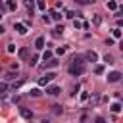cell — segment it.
<instances>
[{
    "mask_svg": "<svg viewBox=\"0 0 123 123\" xmlns=\"http://www.w3.org/2000/svg\"><path fill=\"white\" fill-rule=\"evenodd\" d=\"M52 79H56V73H54V71H48L44 77H40V79H38V85H40V86H44V85H48Z\"/></svg>",
    "mask_w": 123,
    "mask_h": 123,
    "instance_id": "2",
    "label": "cell"
},
{
    "mask_svg": "<svg viewBox=\"0 0 123 123\" xmlns=\"http://www.w3.org/2000/svg\"><path fill=\"white\" fill-rule=\"evenodd\" d=\"M94 73H96V75H102V73H104V65H96V67H94Z\"/></svg>",
    "mask_w": 123,
    "mask_h": 123,
    "instance_id": "20",
    "label": "cell"
},
{
    "mask_svg": "<svg viewBox=\"0 0 123 123\" xmlns=\"http://www.w3.org/2000/svg\"><path fill=\"white\" fill-rule=\"evenodd\" d=\"M86 71V65H85V56H73L71 58V65H69V73L79 77Z\"/></svg>",
    "mask_w": 123,
    "mask_h": 123,
    "instance_id": "1",
    "label": "cell"
},
{
    "mask_svg": "<svg viewBox=\"0 0 123 123\" xmlns=\"http://www.w3.org/2000/svg\"><path fill=\"white\" fill-rule=\"evenodd\" d=\"M35 48H37V50H42V48H44V38H42V37H38V38L35 40Z\"/></svg>",
    "mask_w": 123,
    "mask_h": 123,
    "instance_id": "10",
    "label": "cell"
},
{
    "mask_svg": "<svg viewBox=\"0 0 123 123\" xmlns=\"http://www.w3.org/2000/svg\"><path fill=\"white\" fill-rule=\"evenodd\" d=\"M94 121H96V123H106V121H104V117H100V115H98V117H96Z\"/></svg>",
    "mask_w": 123,
    "mask_h": 123,
    "instance_id": "33",
    "label": "cell"
},
{
    "mask_svg": "<svg viewBox=\"0 0 123 123\" xmlns=\"http://www.w3.org/2000/svg\"><path fill=\"white\" fill-rule=\"evenodd\" d=\"M90 2H94V0H90Z\"/></svg>",
    "mask_w": 123,
    "mask_h": 123,
    "instance_id": "38",
    "label": "cell"
},
{
    "mask_svg": "<svg viewBox=\"0 0 123 123\" xmlns=\"http://www.w3.org/2000/svg\"><path fill=\"white\" fill-rule=\"evenodd\" d=\"M37 6H38V10H42V12L46 10V4H44V0H38V2H37Z\"/></svg>",
    "mask_w": 123,
    "mask_h": 123,
    "instance_id": "23",
    "label": "cell"
},
{
    "mask_svg": "<svg viewBox=\"0 0 123 123\" xmlns=\"http://www.w3.org/2000/svg\"><path fill=\"white\" fill-rule=\"evenodd\" d=\"M110 110H111V111H113V113H119V111H121V104H119V102H113V104H111V108H110Z\"/></svg>",
    "mask_w": 123,
    "mask_h": 123,
    "instance_id": "15",
    "label": "cell"
},
{
    "mask_svg": "<svg viewBox=\"0 0 123 123\" xmlns=\"http://www.w3.org/2000/svg\"><path fill=\"white\" fill-rule=\"evenodd\" d=\"M29 94H31L33 98H37V96H40V90H38V88H33V90L29 92Z\"/></svg>",
    "mask_w": 123,
    "mask_h": 123,
    "instance_id": "26",
    "label": "cell"
},
{
    "mask_svg": "<svg viewBox=\"0 0 123 123\" xmlns=\"http://www.w3.org/2000/svg\"><path fill=\"white\" fill-rule=\"evenodd\" d=\"M104 62H106V63H113V56H111V54H106V56H104Z\"/></svg>",
    "mask_w": 123,
    "mask_h": 123,
    "instance_id": "19",
    "label": "cell"
},
{
    "mask_svg": "<svg viewBox=\"0 0 123 123\" xmlns=\"http://www.w3.org/2000/svg\"><path fill=\"white\" fill-rule=\"evenodd\" d=\"M50 17H52V21H60V19H62V13H60L58 10H52V12H50Z\"/></svg>",
    "mask_w": 123,
    "mask_h": 123,
    "instance_id": "9",
    "label": "cell"
},
{
    "mask_svg": "<svg viewBox=\"0 0 123 123\" xmlns=\"http://www.w3.org/2000/svg\"><path fill=\"white\" fill-rule=\"evenodd\" d=\"M42 60H44V62H48V60H52V52H50V50H46V52L42 54Z\"/></svg>",
    "mask_w": 123,
    "mask_h": 123,
    "instance_id": "17",
    "label": "cell"
},
{
    "mask_svg": "<svg viewBox=\"0 0 123 123\" xmlns=\"http://www.w3.org/2000/svg\"><path fill=\"white\" fill-rule=\"evenodd\" d=\"M111 35H113V38H121V29H113Z\"/></svg>",
    "mask_w": 123,
    "mask_h": 123,
    "instance_id": "18",
    "label": "cell"
},
{
    "mask_svg": "<svg viewBox=\"0 0 123 123\" xmlns=\"http://www.w3.org/2000/svg\"><path fill=\"white\" fill-rule=\"evenodd\" d=\"M92 21H94V25H100V23H102V17H100V15H94Z\"/></svg>",
    "mask_w": 123,
    "mask_h": 123,
    "instance_id": "27",
    "label": "cell"
},
{
    "mask_svg": "<svg viewBox=\"0 0 123 123\" xmlns=\"http://www.w3.org/2000/svg\"><path fill=\"white\" fill-rule=\"evenodd\" d=\"M85 60H88V62H96V60H98V54H96L94 50H88V52L85 54Z\"/></svg>",
    "mask_w": 123,
    "mask_h": 123,
    "instance_id": "8",
    "label": "cell"
},
{
    "mask_svg": "<svg viewBox=\"0 0 123 123\" xmlns=\"http://www.w3.org/2000/svg\"><path fill=\"white\" fill-rule=\"evenodd\" d=\"M6 8H8V10H12V12H13V10H15V8H17V2H15V0H8V2H6Z\"/></svg>",
    "mask_w": 123,
    "mask_h": 123,
    "instance_id": "13",
    "label": "cell"
},
{
    "mask_svg": "<svg viewBox=\"0 0 123 123\" xmlns=\"http://www.w3.org/2000/svg\"><path fill=\"white\" fill-rule=\"evenodd\" d=\"M62 33H63V27H62V25H58V27H56V29L52 31V37H54V38H58V37H60Z\"/></svg>",
    "mask_w": 123,
    "mask_h": 123,
    "instance_id": "12",
    "label": "cell"
},
{
    "mask_svg": "<svg viewBox=\"0 0 123 123\" xmlns=\"http://www.w3.org/2000/svg\"><path fill=\"white\" fill-rule=\"evenodd\" d=\"M73 25H75V27H77V29H79V27H83V23H81V21H77V19H75V21H73Z\"/></svg>",
    "mask_w": 123,
    "mask_h": 123,
    "instance_id": "32",
    "label": "cell"
},
{
    "mask_svg": "<svg viewBox=\"0 0 123 123\" xmlns=\"http://www.w3.org/2000/svg\"><path fill=\"white\" fill-rule=\"evenodd\" d=\"M40 123H48V121H46V119H42V121H40Z\"/></svg>",
    "mask_w": 123,
    "mask_h": 123,
    "instance_id": "36",
    "label": "cell"
},
{
    "mask_svg": "<svg viewBox=\"0 0 123 123\" xmlns=\"http://www.w3.org/2000/svg\"><path fill=\"white\" fill-rule=\"evenodd\" d=\"M6 90H8V83H4V81H2V83H0V94H4Z\"/></svg>",
    "mask_w": 123,
    "mask_h": 123,
    "instance_id": "22",
    "label": "cell"
},
{
    "mask_svg": "<svg viewBox=\"0 0 123 123\" xmlns=\"http://www.w3.org/2000/svg\"><path fill=\"white\" fill-rule=\"evenodd\" d=\"M6 10H8V8H6V4H2V2H0V17L6 13Z\"/></svg>",
    "mask_w": 123,
    "mask_h": 123,
    "instance_id": "28",
    "label": "cell"
},
{
    "mask_svg": "<svg viewBox=\"0 0 123 123\" xmlns=\"http://www.w3.org/2000/svg\"><path fill=\"white\" fill-rule=\"evenodd\" d=\"M17 54H19V58H21V60H27V58H29V48H19V52H17Z\"/></svg>",
    "mask_w": 123,
    "mask_h": 123,
    "instance_id": "11",
    "label": "cell"
},
{
    "mask_svg": "<svg viewBox=\"0 0 123 123\" xmlns=\"http://www.w3.org/2000/svg\"><path fill=\"white\" fill-rule=\"evenodd\" d=\"M119 27H123V21H119Z\"/></svg>",
    "mask_w": 123,
    "mask_h": 123,
    "instance_id": "37",
    "label": "cell"
},
{
    "mask_svg": "<svg viewBox=\"0 0 123 123\" xmlns=\"http://www.w3.org/2000/svg\"><path fill=\"white\" fill-rule=\"evenodd\" d=\"M58 65H60V60H56V58L44 62V67H46V69H52V67H58Z\"/></svg>",
    "mask_w": 123,
    "mask_h": 123,
    "instance_id": "7",
    "label": "cell"
},
{
    "mask_svg": "<svg viewBox=\"0 0 123 123\" xmlns=\"http://www.w3.org/2000/svg\"><path fill=\"white\" fill-rule=\"evenodd\" d=\"M8 52L13 54V52H15V46H13V44H8Z\"/></svg>",
    "mask_w": 123,
    "mask_h": 123,
    "instance_id": "30",
    "label": "cell"
},
{
    "mask_svg": "<svg viewBox=\"0 0 123 123\" xmlns=\"http://www.w3.org/2000/svg\"><path fill=\"white\" fill-rule=\"evenodd\" d=\"M52 111L60 115V113H62V106H58V104H54V106H52Z\"/></svg>",
    "mask_w": 123,
    "mask_h": 123,
    "instance_id": "21",
    "label": "cell"
},
{
    "mask_svg": "<svg viewBox=\"0 0 123 123\" xmlns=\"http://www.w3.org/2000/svg\"><path fill=\"white\" fill-rule=\"evenodd\" d=\"M25 8L29 10V13L33 15V10H35V4H33V0H25Z\"/></svg>",
    "mask_w": 123,
    "mask_h": 123,
    "instance_id": "14",
    "label": "cell"
},
{
    "mask_svg": "<svg viewBox=\"0 0 123 123\" xmlns=\"http://www.w3.org/2000/svg\"><path fill=\"white\" fill-rule=\"evenodd\" d=\"M121 77H123V75H121L119 71H111V73L108 75V83H117Z\"/></svg>",
    "mask_w": 123,
    "mask_h": 123,
    "instance_id": "3",
    "label": "cell"
},
{
    "mask_svg": "<svg viewBox=\"0 0 123 123\" xmlns=\"http://www.w3.org/2000/svg\"><path fill=\"white\" fill-rule=\"evenodd\" d=\"M37 62H38V56H37V54H35V56H31L29 63H31V65H37Z\"/></svg>",
    "mask_w": 123,
    "mask_h": 123,
    "instance_id": "25",
    "label": "cell"
},
{
    "mask_svg": "<svg viewBox=\"0 0 123 123\" xmlns=\"http://www.w3.org/2000/svg\"><path fill=\"white\" fill-rule=\"evenodd\" d=\"M13 29H15L19 35H25V33H27V25H25V23H13Z\"/></svg>",
    "mask_w": 123,
    "mask_h": 123,
    "instance_id": "6",
    "label": "cell"
},
{
    "mask_svg": "<svg viewBox=\"0 0 123 123\" xmlns=\"http://www.w3.org/2000/svg\"><path fill=\"white\" fill-rule=\"evenodd\" d=\"M19 113H21L23 119H33V111L29 108H19Z\"/></svg>",
    "mask_w": 123,
    "mask_h": 123,
    "instance_id": "5",
    "label": "cell"
},
{
    "mask_svg": "<svg viewBox=\"0 0 123 123\" xmlns=\"http://www.w3.org/2000/svg\"><path fill=\"white\" fill-rule=\"evenodd\" d=\"M60 92H62V88H60V86H56V85L46 86V94H50V96H58Z\"/></svg>",
    "mask_w": 123,
    "mask_h": 123,
    "instance_id": "4",
    "label": "cell"
},
{
    "mask_svg": "<svg viewBox=\"0 0 123 123\" xmlns=\"http://www.w3.org/2000/svg\"><path fill=\"white\" fill-rule=\"evenodd\" d=\"M108 10L115 12V10H117V2H115V0H108Z\"/></svg>",
    "mask_w": 123,
    "mask_h": 123,
    "instance_id": "16",
    "label": "cell"
},
{
    "mask_svg": "<svg viewBox=\"0 0 123 123\" xmlns=\"http://www.w3.org/2000/svg\"><path fill=\"white\" fill-rule=\"evenodd\" d=\"M81 100H83V102L88 100V92H83V94H81Z\"/></svg>",
    "mask_w": 123,
    "mask_h": 123,
    "instance_id": "31",
    "label": "cell"
},
{
    "mask_svg": "<svg viewBox=\"0 0 123 123\" xmlns=\"http://www.w3.org/2000/svg\"><path fill=\"white\" fill-rule=\"evenodd\" d=\"M42 19H44V23H50V21H52V17H50V13H48V15L44 13V15H42Z\"/></svg>",
    "mask_w": 123,
    "mask_h": 123,
    "instance_id": "29",
    "label": "cell"
},
{
    "mask_svg": "<svg viewBox=\"0 0 123 123\" xmlns=\"http://www.w3.org/2000/svg\"><path fill=\"white\" fill-rule=\"evenodd\" d=\"M119 48H121V50H123V40H121V42H119Z\"/></svg>",
    "mask_w": 123,
    "mask_h": 123,
    "instance_id": "35",
    "label": "cell"
},
{
    "mask_svg": "<svg viewBox=\"0 0 123 123\" xmlns=\"http://www.w3.org/2000/svg\"><path fill=\"white\" fill-rule=\"evenodd\" d=\"M65 50H67L65 46H60V48L56 50V54H58V56H63V54H65Z\"/></svg>",
    "mask_w": 123,
    "mask_h": 123,
    "instance_id": "24",
    "label": "cell"
},
{
    "mask_svg": "<svg viewBox=\"0 0 123 123\" xmlns=\"http://www.w3.org/2000/svg\"><path fill=\"white\" fill-rule=\"evenodd\" d=\"M2 33H4V27H2V25H0V35H2Z\"/></svg>",
    "mask_w": 123,
    "mask_h": 123,
    "instance_id": "34",
    "label": "cell"
}]
</instances>
